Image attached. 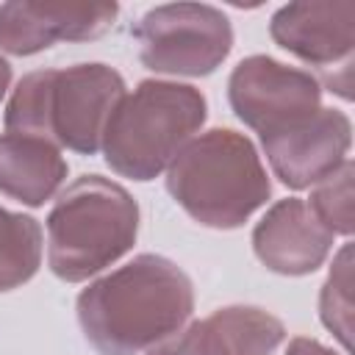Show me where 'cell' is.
Segmentation results:
<instances>
[{
	"label": "cell",
	"mask_w": 355,
	"mask_h": 355,
	"mask_svg": "<svg viewBox=\"0 0 355 355\" xmlns=\"http://www.w3.org/2000/svg\"><path fill=\"white\" fill-rule=\"evenodd\" d=\"M75 311L86 341L100 355H139L186 327L194 286L175 261L141 252L89 283Z\"/></svg>",
	"instance_id": "6da1fadb"
},
{
	"label": "cell",
	"mask_w": 355,
	"mask_h": 355,
	"mask_svg": "<svg viewBox=\"0 0 355 355\" xmlns=\"http://www.w3.org/2000/svg\"><path fill=\"white\" fill-rule=\"evenodd\" d=\"M125 78L100 61L28 72L3 114L6 133L36 136L58 150L94 155L105 122L125 97Z\"/></svg>",
	"instance_id": "7a4b0ae2"
},
{
	"label": "cell",
	"mask_w": 355,
	"mask_h": 355,
	"mask_svg": "<svg viewBox=\"0 0 355 355\" xmlns=\"http://www.w3.org/2000/svg\"><path fill=\"white\" fill-rule=\"evenodd\" d=\"M166 191L200 225L241 227L272 194L255 144L230 128L194 136L166 166Z\"/></svg>",
	"instance_id": "3957f363"
},
{
	"label": "cell",
	"mask_w": 355,
	"mask_h": 355,
	"mask_svg": "<svg viewBox=\"0 0 355 355\" xmlns=\"http://www.w3.org/2000/svg\"><path fill=\"white\" fill-rule=\"evenodd\" d=\"M208 100L191 83L141 80L111 111L103 130V158L119 178L155 180L205 125Z\"/></svg>",
	"instance_id": "277c9868"
},
{
	"label": "cell",
	"mask_w": 355,
	"mask_h": 355,
	"mask_svg": "<svg viewBox=\"0 0 355 355\" xmlns=\"http://www.w3.org/2000/svg\"><path fill=\"white\" fill-rule=\"evenodd\" d=\"M47 266L64 283H83L119 261L139 236V202L103 175H80L47 214Z\"/></svg>",
	"instance_id": "5b68a950"
},
{
	"label": "cell",
	"mask_w": 355,
	"mask_h": 355,
	"mask_svg": "<svg viewBox=\"0 0 355 355\" xmlns=\"http://www.w3.org/2000/svg\"><path fill=\"white\" fill-rule=\"evenodd\" d=\"M139 58L161 75L205 78L233 50L227 14L208 3H164L150 8L136 25Z\"/></svg>",
	"instance_id": "8992f818"
},
{
	"label": "cell",
	"mask_w": 355,
	"mask_h": 355,
	"mask_svg": "<svg viewBox=\"0 0 355 355\" xmlns=\"http://www.w3.org/2000/svg\"><path fill=\"white\" fill-rule=\"evenodd\" d=\"M269 36L277 47L319 69V83L341 100H352L355 58V3H288L269 19Z\"/></svg>",
	"instance_id": "52a82bcc"
},
{
	"label": "cell",
	"mask_w": 355,
	"mask_h": 355,
	"mask_svg": "<svg viewBox=\"0 0 355 355\" xmlns=\"http://www.w3.org/2000/svg\"><path fill=\"white\" fill-rule=\"evenodd\" d=\"M227 100L247 128L269 136L311 119L322 108V83L311 69L272 55H247L227 78Z\"/></svg>",
	"instance_id": "ba28073f"
},
{
	"label": "cell",
	"mask_w": 355,
	"mask_h": 355,
	"mask_svg": "<svg viewBox=\"0 0 355 355\" xmlns=\"http://www.w3.org/2000/svg\"><path fill=\"white\" fill-rule=\"evenodd\" d=\"M275 178L300 191L333 175L352 147V122L338 108H319L302 125L261 136Z\"/></svg>",
	"instance_id": "9c48e42d"
},
{
	"label": "cell",
	"mask_w": 355,
	"mask_h": 355,
	"mask_svg": "<svg viewBox=\"0 0 355 355\" xmlns=\"http://www.w3.org/2000/svg\"><path fill=\"white\" fill-rule=\"evenodd\" d=\"M116 14V3H3L0 50L11 55H33L55 42H89L103 36Z\"/></svg>",
	"instance_id": "30bf717a"
},
{
	"label": "cell",
	"mask_w": 355,
	"mask_h": 355,
	"mask_svg": "<svg viewBox=\"0 0 355 355\" xmlns=\"http://www.w3.org/2000/svg\"><path fill=\"white\" fill-rule=\"evenodd\" d=\"M333 233L313 216L305 200H277L252 227V250L258 261L286 277L316 272L333 247Z\"/></svg>",
	"instance_id": "8fae6325"
},
{
	"label": "cell",
	"mask_w": 355,
	"mask_h": 355,
	"mask_svg": "<svg viewBox=\"0 0 355 355\" xmlns=\"http://www.w3.org/2000/svg\"><path fill=\"white\" fill-rule=\"evenodd\" d=\"M67 172L69 166L55 144L36 136H0V194L39 208L55 197Z\"/></svg>",
	"instance_id": "7c38bea8"
},
{
	"label": "cell",
	"mask_w": 355,
	"mask_h": 355,
	"mask_svg": "<svg viewBox=\"0 0 355 355\" xmlns=\"http://www.w3.org/2000/svg\"><path fill=\"white\" fill-rule=\"evenodd\" d=\"M42 266V227L33 216L0 208V291L19 288Z\"/></svg>",
	"instance_id": "4fadbf2b"
},
{
	"label": "cell",
	"mask_w": 355,
	"mask_h": 355,
	"mask_svg": "<svg viewBox=\"0 0 355 355\" xmlns=\"http://www.w3.org/2000/svg\"><path fill=\"white\" fill-rule=\"evenodd\" d=\"M211 316L219 324L230 355H272L286 338V324L255 305H225Z\"/></svg>",
	"instance_id": "5bb4252c"
},
{
	"label": "cell",
	"mask_w": 355,
	"mask_h": 355,
	"mask_svg": "<svg viewBox=\"0 0 355 355\" xmlns=\"http://www.w3.org/2000/svg\"><path fill=\"white\" fill-rule=\"evenodd\" d=\"M319 319L349 352L352 349V244H344L333 258L327 280L319 291Z\"/></svg>",
	"instance_id": "9a60e30c"
},
{
	"label": "cell",
	"mask_w": 355,
	"mask_h": 355,
	"mask_svg": "<svg viewBox=\"0 0 355 355\" xmlns=\"http://www.w3.org/2000/svg\"><path fill=\"white\" fill-rule=\"evenodd\" d=\"M352 180H355V164L347 158L333 175L319 180L305 200L313 216L333 233V236H352L355 216H352Z\"/></svg>",
	"instance_id": "2e32d148"
},
{
	"label": "cell",
	"mask_w": 355,
	"mask_h": 355,
	"mask_svg": "<svg viewBox=\"0 0 355 355\" xmlns=\"http://www.w3.org/2000/svg\"><path fill=\"white\" fill-rule=\"evenodd\" d=\"M147 355H230V352H227L225 336L219 324L214 322V316H205L178 330L166 341L150 347Z\"/></svg>",
	"instance_id": "e0dca14e"
},
{
	"label": "cell",
	"mask_w": 355,
	"mask_h": 355,
	"mask_svg": "<svg viewBox=\"0 0 355 355\" xmlns=\"http://www.w3.org/2000/svg\"><path fill=\"white\" fill-rule=\"evenodd\" d=\"M286 355H338V352H333L330 347H324V344H322V341H316V338L297 336V338H291V341H288Z\"/></svg>",
	"instance_id": "ac0fdd59"
},
{
	"label": "cell",
	"mask_w": 355,
	"mask_h": 355,
	"mask_svg": "<svg viewBox=\"0 0 355 355\" xmlns=\"http://www.w3.org/2000/svg\"><path fill=\"white\" fill-rule=\"evenodd\" d=\"M11 75H14V72H11V64L0 55V100L6 97V92H8V86H11Z\"/></svg>",
	"instance_id": "d6986e66"
}]
</instances>
